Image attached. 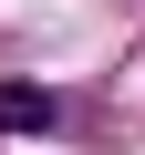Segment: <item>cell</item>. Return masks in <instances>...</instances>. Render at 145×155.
<instances>
[{
	"mask_svg": "<svg viewBox=\"0 0 145 155\" xmlns=\"http://www.w3.org/2000/svg\"><path fill=\"white\" fill-rule=\"evenodd\" d=\"M52 114H62V104H52L42 83H0V124H21V134H31V124H52Z\"/></svg>",
	"mask_w": 145,
	"mask_h": 155,
	"instance_id": "1",
	"label": "cell"
}]
</instances>
